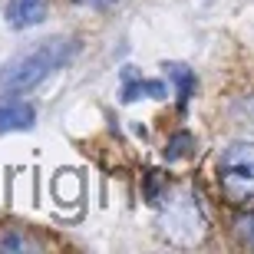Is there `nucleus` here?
<instances>
[{
  "label": "nucleus",
  "mask_w": 254,
  "mask_h": 254,
  "mask_svg": "<svg viewBox=\"0 0 254 254\" xmlns=\"http://www.w3.org/2000/svg\"><path fill=\"white\" fill-rule=\"evenodd\" d=\"M215 182L228 205L254 208V142H231L218 155Z\"/></svg>",
  "instance_id": "obj_2"
},
{
  "label": "nucleus",
  "mask_w": 254,
  "mask_h": 254,
  "mask_svg": "<svg viewBox=\"0 0 254 254\" xmlns=\"http://www.w3.org/2000/svg\"><path fill=\"white\" fill-rule=\"evenodd\" d=\"M235 235H238V241H241V245L254 248V208H248V215H241L235 221Z\"/></svg>",
  "instance_id": "obj_9"
},
{
  "label": "nucleus",
  "mask_w": 254,
  "mask_h": 254,
  "mask_svg": "<svg viewBox=\"0 0 254 254\" xmlns=\"http://www.w3.org/2000/svg\"><path fill=\"white\" fill-rule=\"evenodd\" d=\"M76 53H79V43L69 37H50L43 43H37V47L20 50L17 57L0 69V89H7V93H27V89L43 83L50 73L63 69Z\"/></svg>",
  "instance_id": "obj_1"
},
{
  "label": "nucleus",
  "mask_w": 254,
  "mask_h": 254,
  "mask_svg": "<svg viewBox=\"0 0 254 254\" xmlns=\"http://www.w3.org/2000/svg\"><path fill=\"white\" fill-rule=\"evenodd\" d=\"M47 20V3L43 0H10L7 3V23L13 30H30Z\"/></svg>",
  "instance_id": "obj_5"
},
{
  "label": "nucleus",
  "mask_w": 254,
  "mask_h": 254,
  "mask_svg": "<svg viewBox=\"0 0 254 254\" xmlns=\"http://www.w3.org/2000/svg\"><path fill=\"white\" fill-rule=\"evenodd\" d=\"M37 123V109L20 96H0V135L3 132H27Z\"/></svg>",
  "instance_id": "obj_3"
},
{
  "label": "nucleus",
  "mask_w": 254,
  "mask_h": 254,
  "mask_svg": "<svg viewBox=\"0 0 254 254\" xmlns=\"http://www.w3.org/2000/svg\"><path fill=\"white\" fill-rule=\"evenodd\" d=\"M40 241L23 235L20 228H0V254H17V251H37Z\"/></svg>",
  "instance_id": "obj_7"
},
{
  "label": "nucleus",
  "mask_w": 254,
  "mask_h": 254,
  "mask_svg": "<svg viewBox=\"0 0 254 254\" xmlns=\"http://www.w3.org/2000/svg\"><path fill=\"white\" fill-rule=\"evenodd\" d=\"M191 149H195V135H191L189 129H179V132H172V135H169L162 155H165V162H179V159H189Z\"/></svg>",
  "instance_id": "obj_8"
},
{
  "label": "nucleus",
  "mask_w": 254,
  "mask_h": 254,
  "mask_svg": "<svg viewBox=\"0 0 254 254\" xmlns=\"http://www.w3.org/2000/svg\"><path fill=\"white\" fill-rule=\"evenodd\" d=\"M165 73L175 83V96H179V109L185 113L189 99L195 96V69H189L185 63H165Z\"/></svg>",
  "instance_id": "obj_6"
},
{
  "label": "nucleus",
  "mask_w": 254,
  "mask_h": 254,
  "mask_svg": "<svg viewBox=\"0 0 254 254\" xmlns=\"http://www.w3.org/2000/svg\"><path fill=\"white\" fill-rule=\"evenodd\" d=\"M73 3H79V7H93V10H109L113 3H119V0H73Z\"/></svg>",
  "instance_id": "obj_10"
},
{
  "label": "nucleus",
  "mask_w": 254,
  "mask_h": 254,
  "mask_svg": "<svg viewBox=\"0 0 254 254\" xmlns=\"http://www.w3.org/2000/svg\"><path fill=\"white\" fill-rule=\"evenodd\" d=\"M169 86L162 79H142L132 66L123 69V103H135V99H165Z\"/></svg>",
  "instance_id": "obj_4"
}]
</instances>
